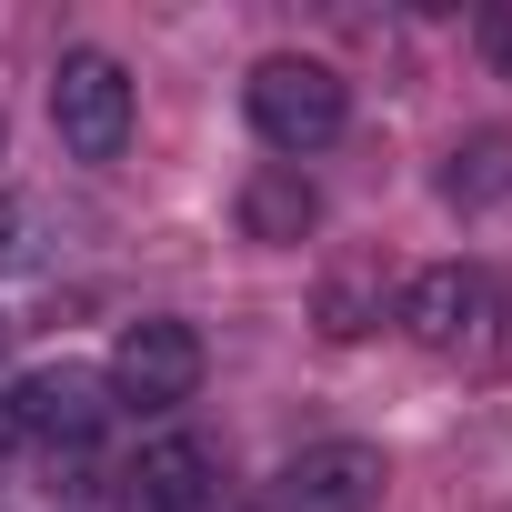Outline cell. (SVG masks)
<instances>
[{
    "mask_svg": "<svg viewBox=\"0 0 512 512\" xmlns=\"http://www.w3.org/2000/svg\"><path fill=\"white\" fill-rule=\"evenodd\" d=\"M432 362H502L512 352V292L492 262H432L402 282V312H392Z\"/></svg>",
    "mask_w": 512,
    "mask_h": 512,
    "instance_id": "6da1fadb",
    "label": "cell"
},
{
    "mask_svg": "<svg viewBox=\"0 0 512 512\" xmlns=\"http://www.w3.org/2000/svg\"><path fill=\"white\" fill-rule=\"evenodd\" d=\"M241 121L262 131V151L312 161V151L342 141V121H352V81H342L332 61H312V51H272V61H251V81H241Z\"/></svg>",
    "mask_w": 512,
    "mask_h": 512,
    "instance_id": "7a4b0ae2",
    "label": "cell"
},
{
    "mask_svg": "<svg viewBox=\"0 0 512 512\" xmlns=\"http://www.w3.org/2000/svg\"><path fill=\"white\" fill-rule=\"evenodd\" d=\"M131 121H141V101H131V71L111 61V51H61L51 61V131H61V151L71 161H91V171H111L121 151H131Z\"/></svg>",
    "mask_w": 512,
    "mask_h": 512,
    "instance_id": "3957f363",
    "label": "cell"
},
{
    "mask_svg": "<svg viewBox=\"0 0 512 512\" xmlns=\"http://www.w3.org/2000/svg\"><path fill=\"white\" fill-rule=\"evenodd\" d=\"M201 372H211V352H201V332L181 322V312H141V322H121V342H111V362H101V382H111V412H181L191 392H201Z\"/></svg>",
    "mask_w": 512,
    "mask_h": 512,
    "instance_id": "277c9868",
    "label": "cell"
},
{
    "mask_svg": "<svg viewBox=\"0 0 512 512\" xmlns=\"http://www.w3.org/2000/svg\"><path fill=\"white\" fill-rule=\"evenodd\" d=\"M11 432L21 452H51V462H81L101 432H111V382L91 362H41L11 382Z\"/></svg>",
    "mask_w": 512,
    "mask_h": 512,
    "instance_id": "5b68a950",
    "label": "cell"
},
{
    "mask_svg": "<svg viewBox=\"0 0 512 512\" xmlns=\"http://www.w3.org/2000/svg\"><path fill=\"white\" fill-rule=\"evenodd\" d=\"M382 482H392L382 442H312L272 472L262 512H382Z\"/></svg>",
    "mask_w": 512,
    "mask_h": 512,
    "instance_id": "8992f818",
    "label": "cell"
},
{
    "mask_svg": "<svg viewBox=\"0 0 512 512\" xmlns=\"http://www.w3.org/2000/svg\"><path fill=\"white\" fill-rule=\"evenodd\" d=\"M121 512H221V452L201 432H151L121 462Z\"/></svg>",
    "mask_w": 512,
    "mask_h": 512,
    "instance_id": "52a82bcc",
    "label": "cell"
},
{
    "mask_svg": "<svg viewBox=\"0 0 512 512\" xmlns=\"http://www.w3.org/2000/svg\"><path fill=\"white\" fill-rule=\"evenodd\" d=\"M312 221H322V191L302 181V161H262V171L241 181V231L251 241L292 251V241H312Z\"/></svg>",
    "mask_w": 512,
    "mask_h": 512,
    "instance_id": "ba28073f",
    "label": "cell"
},
{
    "mask_svg": "<svg viewBox=\"0 0 512 512\" xmlns=\"http://www.w3.org/2000/svg\"><path fill=\"white\" fill-rule=\"evenodd\" d=\"M442 201H452V211H492V201H512V131H472V141H452V161H442Z\"/></svg>",
    "mask_w": 512,
    "mask_h": 512,
    "instance_id": "9c48e42d",
    "label": "cell"
},
{
    "mask_svg": "<svg viewBox=\"0 0 512 512\" xmlns=\"http://www.w3.org/2000/svg\"><path fill=\"white\" fill-rule=\"evenodd\" d=\"M0 262H11V272H41V262H51V211H41L31 191L0 201Z\"/></svg>",
    "mask_w": 512,
    "mask_h": 512,
    "instance_id": "30bf717a",
    "label": "cell"
},
{
    "mask_svg": "<svg viewBox=\"0 0 512 512\" xmlns=\"http://www.w3.org/2000/svg\"><path fill=\"white\" fill-rule=\"evenodd\" d=\"M472 51H482L492 81H512V11H482V21H472Z\"/></svg>",
    "mask_w": 512,
    "mask_h": 512,
    "instance_id": "8fae6325",
    "label": "cell"
},
{
    "mask_svg": "<svg viewBox=\"0 0 512 512\" xmlns=\"http://www.w3.org/2000/svg\"><path fill=\"white\" fill-rule=\"evenodd\" d=\"M21 452V432H11V382H0V462Z\"/></svg>",
    "mask_w": 512,
    "mask_h": 512,
    "instance_id": "7c38bea8",
    "label": "cell"
},
{
    "mask_svg": "<svg viewBox=\"0 0 512 512\" xmlns=\"http://www.w3.org/2000/svg\"><path fill=\"white\" fill-rule=\"evenodd\" d=\"M0 352H11V322H0Z\"/></svg>",
    "mask_w": 512,
    "mask_h": 512,
    "instance_id": "4fadbf2b",
    "label": "cell"
},
{
    "mask_svg": "<svg viewBox=\"0 0 512 512\" xmlns=\"http://www.w3.org/2000/svg\"><path fill=\"white\" fill-rule=\"evenodd\" d=\"M0 141H11V131H0Z\"/></svg>",
    "mask_w": 512,
    "mask_h": 512,
    "instance_id": "5bb4252c",
    "label": "cell"
}]
</instances>
